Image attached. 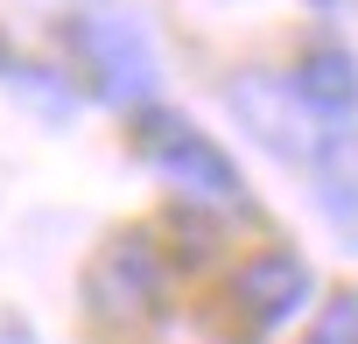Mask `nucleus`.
<instances>
[{
    "label": "nucleus",
    "instance_id": "1",
    "mask_svg": "<svg viewBox=\"0 0 358 344\" xmlns=\"http://www.w3.org/2000/svg\"><path fill=\"white\" fill-rule=\"evenodd\" d=\"M141 155L162 169L176 190H190V197H204V204H225V211L246 204V183H239L232 155H225L211 134H197L190 120H176V113H148V120H141Z\"/></svg>",
    "mask_w": 358,
    "mask_h": 344
},
{
    "label": "nucleus",
    "instance_id": "2",
    "mask_svg": "<svg viewBox=\"0 0 358 344\" xmlns=\"http://www.w3.org/2000/svg\"><path fill=\"white\" fill-rule=\"evenodd\" d=\"M78 50L92 57L99 92H106L113 106H134V99L155 92V50H148V36H141L134 22H113V15L78 22Z\"/></svg>",
    "mask_w": 358,
    "mask_h": 344
},
{
    "label": "nucleus",
    "instance_id": "3",
    "mask_svg": "<svg viewBox=\"0 0 358 344\" xmlns=\"http://www.w3.org/2000/svg\"><path fill=\"white\" fill-rule=\"evenodd\" d=\"M232 106L253 120V134L274 148V155H295V162H316V148H323V134H316V113L295 99V92H281L274 78H239L232 85Z\"/></svg>",
    "mask_w": 358,
    "mask_h": 344
},
{
    "label": "nucleus",
    "instance_id": "4",
    "mask_svg": "<svg viewBox=\"0 0 358 344\" xmlns=\"http://www.w3.org/2000/svg\"><path fill=\"white\" fill-rule=\"evenodd\" d=\"M309 267L295 260V253H253L239 274H232V302H239V316L246 323H260V330H274V323H288L302 302H309Z\"/></svg>",
    "mask_w": 358,
    "mask_h": 344
},
{
    "label": "nucleus",
    "instance_id": "5",
    "mask_svg": "<svg viewBox=\"0 0 358 344\" xmlns=\"http://www.w3.org/2000/svg\"><path fill=\"white\" fill-rule=\"evenodd\" d=\"M92 302L106 316H148L162 302V260L148 239H113L106 260L92 267Z\"/></svg>",
    "mask_w": 358,
    "mask_h": 344
},
{
    "label": "nucleus",
    "instance_id": "6",
    "mask_svg": "<svg viewBox=\"0 0 358 344\" xmlns=\"http://www.w3.org/2000/svg\"><path fill=\"white\" fill-rule=\"evenodd\" d=\"M288 92H295L309 113H351V106H358V64H351L344 50H309Z\"/></svg>",
    "mask_w": 358,
    "mask_h": 344
},
{
    "label": "nucleus",
    "instance_id": "7",
    "mask_svg": "<svg viewBox=\"0 0 358 344\" xmlns=\"http://www.w3.org/2000/svg\"><path fill=\"white\" fill-rule=\"evenodd\" d=\"M316 197H323V211L330 218H344V225H358V127H337V134H323V148H316Z\"/></svg>",
    "mask_w": 358,
    "mask_h": 344
},
{
    "label": "nucleus",
    "instance_id": "8",
    "mask_svg": "<svg viewBox=\"0 0 358 344\" xmlns=\"http://www.w3.org/2000/svg\"><path fill=\"white\" fill-rule=\"evenodd\" d=\"M309 344H358V295L351 288L323 302V316L309 323Z\"/></svg>",
    "mask_w": 358,
    "mask_h": 344
},
{
    "label": "nucleus",
    "instance_id": "9",
    "mask_svg": "<svg viewBox=\"0 0 358 344\" xmlns=\"http://www.w3.org/2000/svg\"><path fill=\"white\" fill-rule=\"evenodd\" d=\"M0 71H8V43H0Z\"/></svg>",
    "mask_w": 358,
    "mask_h": 344
}]
</instances>
